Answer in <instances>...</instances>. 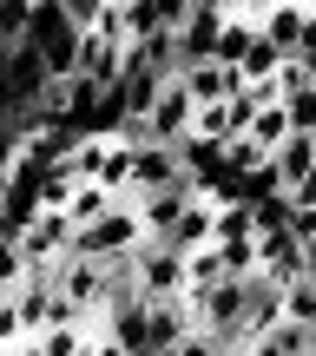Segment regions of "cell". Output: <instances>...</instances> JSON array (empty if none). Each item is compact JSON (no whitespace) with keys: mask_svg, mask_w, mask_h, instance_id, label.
Returning a JSON list of instances; mask_svg holds the SVG:
<instances>
[{"mask_svg":"<svg viewBox=\"0 0 316 356\" xmlns=\"http://www.w3.org/2000/svg\"><path fill=\"white\" fill-rule=\"evenodd\" d=\"M217 211H224V198H217V191H204V198L191 204L185 218H178V231H172L165 244H172L178 257H198V251H211V244H217Z\"/></svg>","mask_w":316,"mask_h":356,"instance_id":"cell-6","label":"cell"},{"mask_svg":"<svg viewBox=\"0 0 316 356\" xmlns=\"http://www.w3.org/2000/svg\"><path fill=\"white\" fill-rule=\"evenodd\" d=\"M139 284H145V304H178V297H191V257H178L172 244H145Z\"/></svg>","mask_w":316,"mask_h":356,"instance_id":"cell-2","label":"cell"},{"mask_svg":"<svg viewBox=\"0 0 316 356\" xmlns=\"http://www.w3.org/2000/svg\"><path fill=\"white\" fill-rule=\"evenodd\" d=\"M0 53H7V106H33L40 92L53 86L47 60L33 53V40H20V47H0Z\"/></svg>","mask_w":316,"mask_h":356,"instance_id":"cell-5","label":"cell"},{"mask_svg":"<svg viewBox=\"0 0 316 356\" xmlns=\"http://www.w3.org/2000/svg\"><path fill=\"white\" fill-rule=\"evenodd\" d=\"M145 139H152V145H191V139H198V99H191L185 79L165 86V99L152 106V119H145Z\"/></svg>","mask_w":316,"mask_h":356,"instance_id":"cell-3","label":"cell"},{"mask_svg":"<svg viewBox=\"0 0 316 356\" xmlns=\"http://www.w3.org/2000/svg\"><path fill=\"white\" fill-rule=\"evenodd\" d=\"M33 53L47 60L53 79H79V66H86V33L73 26L66 0H40V13H33Z\"/></svg>","mask_w":316,"mask_h":356,"instance_id":"cell-1","label":"cell"},{"mask_svg":"<svg viewBox=\"0 0 316 356\" xmlns=\"http://www.w3.org/2000/svg\"><path fill=\"white\" fill-rule=\"evenodd\" d=\"M106 264H92V257H66L60 264V297H73L79 310H106Z\"/></svg>","mask_w":316,"mask_h":356,"instance_id":"cell-8","label":"cell"},{"mask_svg":"<svg viewBox=\"0 0 316 356\" xmlns=\"http://www.w3.org/2000/svg\"><path fill=\"white\" fill-rule=\"evenodd\" d=\"M92 356H132V350L119 343V337H106V343H92Z\"/></svg>","mask_w":316,"mask_h":356,"instance_id":"cell-11","label":"cell"},{"mask_svg":"<svg viewBox=\"0 0 316 356\" xmlns=\"http://www.w3.org/2000/svg\"><path fill=\"white\" fill-rule=\"evenodd\" d=\"M172 356H238V350H224L217 337H204V330H198V337H185V343H178Z\"/></svg>","mask_w":316,"mask_h":356,"instance_id":"cell-10","label":"cell"},{"mask_svg":"<svg viewBox=\"0 0 316 356\" xmlns=\"http://www.w3.org/2000/svg\"><path fill=\"white\" fill-rule=\"evenodd\" d=\"M217 284H231V270H224V257H217V244H211V251L191 257V297H211Z\"/></svg>","mask_w":316,"mask_h":356,"instance_id":"cell-9","label":"cell"},{"mask_svg":"<svg viewBox=\"0 0 316 356\" xmlns=\"http://www.w3.org/2000/svg\"><path fill=\"white\" fill-rule=\"evenodd\" d=\"M185 86H191V99H198V106H231L244 92V73H238V66H224V60H198L185 73Z\"/></svg>","mask_w":316,"mask_h":356,"instance_id":"cell-7","label":"cell"},{"mask_svg":"<svg viewBox=\"0 0 316 356\" xmlns=\"http://www.w3.org/2000/svg\"><path fill=\"white\" fill-rule=\"evenodd\" d=\"M310 0H264V26L257 33L270 40L277 53H290V60H303V47H310Z\"/></svg>","mask_w":316,"mask_h":356,"instance_id":"cell-4","label":"cell"},{"mask_svg":"<svg viewBox=\"0 0 316 356\" xmlns=\"http://www.w3.org/2000/svg\"><path fill=\"white\" fill-rule=\"evenodd\" d=\"M303 251H310V277H316V244H303Z\"/></svg>","mask_w":316,"mask_h":356,"instance_id":"cell-12","label":"cell"}]
</instances>
